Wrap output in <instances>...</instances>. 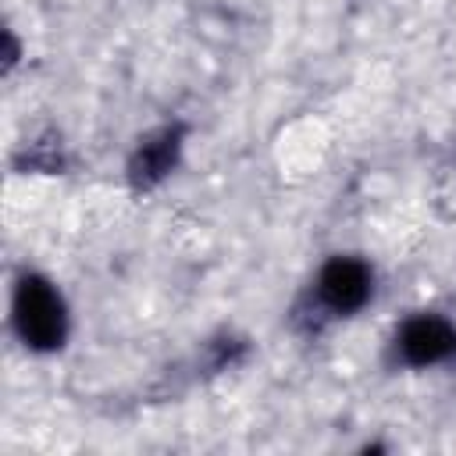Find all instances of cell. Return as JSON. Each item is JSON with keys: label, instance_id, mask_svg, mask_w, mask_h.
Segmentation results:
<instances>
[{"label": "cell", "instance_id": "obj_1", "mask_svg": "<svg viewBox=\"0 0 456 456\" xmlns=\"http://www.w3.org/2000/svg\"><path fill=\"white\" fill-rule=\"evenodd\" d=\"M11 321H14L18 338H21L28 349L50 353V349H61V346H64V335H68V310H64V299H61V292H57L46 278H39V274H21V278H18L14 299H11Z\"/></svg>", "mask_w": 456, "mask_h": 456}, {"label": "cell", "instance_id": "obj_3", "mask_svg": "<svg viewBox=\"0 0 456 456\" xmlns=\"http://www.w3.org/2000/svg\"><path fill=\"white\" fill-rule=\"evenodd\" d=\"M395 353L410 367H428L456 353V328L438 314L410 317L395 335Z\"/></svg>", "mask_w": 456, "mask_h": 456}, {"label": "cell", "instance_id": "obj_4", "mask_svg": "<svg viewBox=\"0 0 456 456\" xmlns=\"http://www.w3.org/2000/svg\"><path fill=\"white\" fill-rule=\"evenodd\" d=\"M182 153V125H164L150 135L139 139L132 160H128V182L135 189H153L157 182H164Z\"/></svg>", "mask_w": 456, "mask_h": 456}, {"label": "cell", "instance_id": "obj_2", "mask_svg": "<svg viewBox=\"0 0 456 456\" xmlns=\"http://www.w3.org/2000/svg\"><path fill=\"white\" fill-rule=\"evenodd\" d=\"M370 289H374V274H370V267L363 260H356V256H331L321 267V274H317L314 303L324 314L346 317V314H356L370 299Z\"/></svg>", "mask_w": 456, "mask_h": 456}]
</instances>
